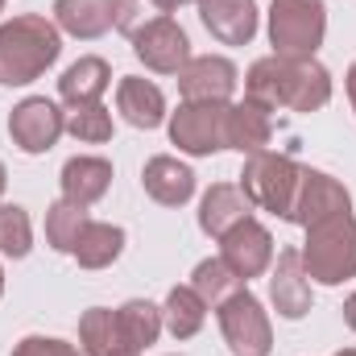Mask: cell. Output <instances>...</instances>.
<instances>
[{
	"label": "cell",
	"instance_id": "16",
	"mask_svg": "<svg viewBox=\"0 0 356 356\" xmlns=\"http://www.w3.org/2000/svg\"><path fill=\"white\" fill-rule=\"evenodd\" d=\"M253 216V203H249V195L241 191V186H232V182H216L207 195H203V203H199V228L207 232V236H224V232H232L236 224H245Z\"/></svg>",
	"mask_w": 356,
	"mask_h": 356
},
{
	"label": "cell",
	"instance_id": "4",
	"mask_svg": "<svg viewBox=\"0 0 356 356\" xmlns=\"http://www.w3.org/2000/svg\"><path fill=\"white\" fill-rule=\"evenodd\" d=\"M327 38V4L323 0H273L269 4V42L273 54L315 58Z\"/></svg>",
	"mask_w": 356,
	"mask_h": 356
},
{
	"label": "cell",
	"instance_id": "22",
	"mask_svg": "<svg viewBox=\"0 0 356 356\" xmlns=\"http://www.w3.org/2000/svg\"><path fill=\"white\" fill-rule=\"evenodd\" d=\"M116 327H120V340L129 353H145L149 344H158L162 336V307L145 302V298H129L124 307H116Z\"/></svg>",
	"mask_w": 356,
	"mask_h": 356
},
{
	"label": "cell",
	"instance_id": "2",
	"mask_svg": "<svg viewBox=\"0 0 356 356\" xmlns=\"http://www.w3.org/2000/svg\"><path fill=\"white\" fill-rule=\"evenodd\" d=\"M63 54V29L38 13H21L0 25V83L25 88L42 79Z\"/></svg>",
	"mask_w": 356,
	"mask_h": 356
},
{
	"label": "cell",
	"instance_id": "10",
	"mask_svg": "<svg viewBox=\"0 0 356 356\" xmlns=\"http://www.w3.org/2000/svg\"><path fill=\"white\" fill-rule=\"evenodd\" d=\"M133 54L158 75H178L191 63V42L175 17H158L133 38Z\"/></svg>",
	"mask_w": 356,
	"mask_h": 356
},
{
	"label": "cell",
	"instance_id": "26",
	"mask_svg": "<svg viewBox=\"0 0 356 356\" xmlns=\"http://www.w3.org/2000/svg\"><path fill=\"white\" fill-rule=\"evenodd\" d=\"M191 286H195V294H199L207 307H220V302H228L236 290H245V277H236L224 257H207V261L195 266Z\"/></svg>",
	"mask_w": 356,
	"mask_h": 356
},
{
	"label": "cell",
	"instance_id": "17",
	"mask_svg": "<svg viewBox=\"0 0 356 356\" xmlns=\"http://www.w3.org/2000/svg\"><path fill=\"white\" fill-rule=\"evenodd\" d=\"M116 108L133 129H158L166 120V95L158 83L141 79V75H124L116 83Z\"/></svg>",
	"mask_w": 356,
	"mask_h": 356
},
{
	"label": "cell",
	"instance_id": "7",
	"mask_svg": "<svg viewBox=\"0 0 356 356\" xmlns=\"http://www.w3.org/2000/svg\"><path fill=\"white\" fill-rule=\"evenodd\" d=\"M220 311V332H224V344L236 356H269L273 348V327H269V315L261 307L257 294L249 290H236L228 302L216 307Z\"/></svg>",
	"mask_w": 356,
	"mask_h": 356
},
{
	"label": "cell",
	"instance_id": "15",
	"mask_svg": "<svg viewBox=\"0 0 356 356\" xmlns=\"http://www.w3.org/2000/svg\"><path fill=\"white\" fill-rule=\"evenodd\" d=\"M141 186H145V195H149L154 203H162V207H182V203L195 195V170H191L186 162L170 158V154H158V158L145 162Z\"/></svg>",
	"mask_w": 356,
	"mask_h": 356
},
{
	"label": "cell",
	"instance_id": "23",
	"mask_svg": "<svg viewBox=\"0 0 356 356\" xmlns=\"http://www.w3.org/2000/svg\"><path fill=\"white\" fill-rule=\"evenodd\" d=\"M120 253H124V228L99 224V220H88V228L79 232V241L71 249V257L83 269H108Z\"/></svg>",
	"mask_w": 356,
	"mask_h": 356
},
{
	"label": "cell",
	"instance_id": "18",
	"mask_svg": "<svg viewBox=\"0 0 356 356\" xmlns=\"http://www.w3.org/2000/svg\"><path fill=\"white\" fill-rule=\"evenodd\" d=\"M63 199H71V203H79V207H91V203H99L104 195H108V186H112V162L108 158H88V154H79V158H71L67 166H63Z\"/></svg>",
	"mask_w": 356,
	"mask_h": 356
},
{
	"label": "cell",
	"instance_id": "5",
	"mask_svg": "<svg viewBox=\"0 0 356 356\" xmlns=\"http://www.w3.org/2000/svg\"><path fill=\"white\" fill-rule=\"evenodd\" d=\"M298 175L302 166L290 158V154H249L245 158V170H241V191L249 195L253 207H266L273 216H290V203H294V191H298Z\"/></svg>",
	"mask_w": 356,
	"mask_h": 356
},
{
	"label": "cell",
	"instance_id": "20",
	"mask_svg": "<svg viewBox=\"0 0 356 356\" xmlns=\"http://www.w3.org/2000/svg\"><path fill=\"white\" fill-rule=\"evenodd\" d=\"M108 83H112V67H108L99 54H83L79 63H71V67L63 71L58 95H63L71 108H79V104H99V95L108 91Z\"/></svg>",
	"mask_w": 356,
	"mask_h": 356
},
{
	"label": "cell",
	"instance_id": "32",
	"mask_svg": "<svg viewBox=\"0 0 356 356\" xmlns=\"http://www.w3.org/2000/svg\"><path fill=\"white\" fill-rule=\"evenodd\" d=\"M344 323L356 332V294H348V302H344Z\"/></svg>",
	"mask_w": 356,
	"mask_h": 356
},
{
	"label": "cell",
	"instance_id": "21",
	"mask_svg": "<svg viewBox=\"0 0 356 356\" xmlns=\"http://www.w3.org/2000/svg\"><path fill=\"white\" fill-rule=\"evenodd\" d=\"M273 137V120H269V108L245 99V104H232L228 108V149H241L245 158L249 154H261Z\"/></svg>",
	"mask_w": 356,
	"mask_h": 356
},
{
	"label": "cell",
	"instance_id": "29",
	"mask_svg": "<svg viewBox=\"0 0 356 356\" xmlns=\"http://www.w3.org/2000/svg\"><path fill=\"white\" fill-rule=\"evenodd\" d=\"M67 133H71L75 141L104 145V141H112V112H108L104 104H79V108H71V116H67Z\"/></svg>",
	"mask_w": 356,
	"mask_h": 356
},
{
	"label": "cell",
	"instance_id": "12",
	"mask_svg": "<svg viewBox=\"0 0 356 356\" xmlns=\"http://www.w3.org/2000/svg\"><path fill=\"white\" fill-rule=\"evenodd\" d=\"M220 257L228 261V269L236 277H261L269 266H273V236H269L266 224H257L253 216L245 224H236L232 232L220 236Z\"/></svg>",
	"mask_w": 356,
	"mask_h": 356
},
{
	"label": "cell",
	"instance_id": "6",
	"mask_svg": "<svg viewBox=\"0 0 356 356\" xmlns=\"http://www.w3.org/2000/svg\"><path fill=\"white\" fill-rule=\"evenodd\" d=\"M228 108L232 104H191L182 99L170 116V141L191 158H211L228 149Z\"/></svg>",
	"mask_w": 356,
	"mask_h": 356
},
{
	"label": "cell",
	"instance_id": "34",
	"mask_svg": "<svg viewBox=\"0 0 356 356\" xmlns=\"http://www.w3.org/2000/svg\"><path fill=\"white\" fill-rule=\"evenodd\" d=\"M162 13H175V8H182V4H199V0H154Z\"/></svg>",
	"mask_w": 356,
	"mask_h": 356
},
{
	"label": "cell",
	"instance_id": "37",
	"mask_svg": "<svg viewBox=\"0 0 356 356\" xmlns=\"http://www.w3.org/2000/svg\"><path fill=\"white\" fill-rule=\"evenodd\" d=\"M0 294H4V269H0Z\"/></svg>",
	"mask_w": 356,
	"mask_h": 356
},
{
	"label": "cell",
	"instance_id": "24",
	"mask_svg": "<svg viewBox=\"0 0 356 356\" xmlns=\"http://www.w3.org/2000/svg\"><path fill=\"white\" fill-rule=\"evenodd\" d=\"M207 311H211V307L195 294V286H175V290L166 294L162 323H166V332H170L175 340H191V336H199V332H203Z\"/></svg>",
	"mask_w": 356,
	"mask_h": 356
},
{
	"label": "cell",
	"instance_id": "31",
	"mask_svg": "<svg viewBox=\"0 0 356 356\" xmlns=\"http://www.w3.org/2000/svg\"><path fill=\"white\" fill-rule=\"evenodd\" d=\"M13 356H83L75 344H67V340H54V336H25Z\"/></svg>",
	"mask_w": 356,
	"mask_h": 356
},
{
	"label": "cell",
	"instance_id": "33",
	"mask_svg": "<svg viewBox=\"0 0 356 356\" xmlns=\"http://www.w3.org/2000/svg\"><path fill=\"white\" fill-rule=\"evenodd\" d=\"M344 88H348V99H353V112H356V63L348 67V79H344Z\"/></svg>",
	"mask_w": 356,
	"mask_h": 356
},
{
	"label": "cell",
	"instance_id": "13",
	"mask_svg": "<svg viewBox=\"0 0 356 356\" xmlns=\"http://www.w3.org/2000/svg\"><path fill=\"white\" fill-rule=\"evenodd\" d=\"M269 302L282 319H302L311 311V277L302 269L298 249H282L269 273Z\"/></svg>",
	"mask_w": 356,
	"mask_h": 356
},
{
	"label": "cell",
	"instance_id": "1",
	"mask_svg": "<svg viewBox=\"0 0 356 356\" xmlns=\"http://www.w3.org/2000/svg\"><path fill=\"white\" fill-rule=\"evenodd\" d=\"M245 99L261 104L269 112H319L332 99V75L315 58H286L269 54L257 58L245 75Z\"/></svg>",
	"mask_w": 356,
	"mask_h": 356
},
{
	"label": "cell",
	"instance_id": "36",
	"mask_svg": "<svg viewBox=\"0 0 356 356\" xmlns=\"http://www.w3.org/2000/svg\"><path fill=\"white\" fill-rule=\"evenodd\" d=\"M336 356H356V348H340V353H336Z\"/></svg>",
	"mask_w": 356,
	"mask_h": 356
},
{
	"label": "cell",
	"instance_id": "25",
	"mask_svg": "<svg viewBox=\"0 0 356 356\" xmlns=\"http://www.w3.org/2000/svg\"><path fill=\"white\" fill-rule=\"evenodd\" d=\"M79 344H83V356L129 353L124 340H120V327H116V311H108V307H91V311L79 315Z\"/></svg>",
	"mask_w": 356,
	"mask_h": 356
},
{
	"label": "cell",
	"instance_id": "14",
	"mask_svg": "<svg viewBox=\"0 0 356 356\" xmlns=\"http://www.w3.org/2000/svg\"><path fill=\"white\" fill-rule=\"evenodd\" d=\"M199 17L224 46H249L257 33V0H199Z\"/></svg>",
	"mask_w": 356,
	"mask_h": 356
},
{
	"label": "cell",
	"instance_id": "39",
	"mask_svg": "<svg viewBox=\"0 0 356 356\" xmlns=\"http://www.w3.org/2000/svg\"><path fill=\"white\" fill-rule=\"evenodd\" d=\"M0 13H4V0H0Z\"/></svg>",
	"mask_w": 356,
	"mask_h": 356
},
{
	"label": "cell",
	"instance_id": "11",
	"mask_svg": "<svg viewBox=\"0 0 356 356\" xmlns=\"http://www.w3.org/2000/svg\"><path fill=\"white\" fill-rule=\"evenodd\" d=\"M241 83L236 67L220 54H199L178 71V95L191 104H228Z\"/></svg>",
	"mask_w": 356,
	"mask_h": 356
},
{
	"label": "cell",
	"instance_id": "35",
	"mask_svg": "<svg viewBox=\"0 0 356 356\" xmlns=\"http://www.w3.org/2000/svg\"><path fill=\"white\" fill-rule=\"evenodd\" d=\"M4 186H8V170H4V162H0V195H4Z\"/></svg>",
	"mask_w": 356,
	"mask_h": 356
},
{
	"label": "cell",
	"instance_id": "30",
	"mask_svg": "<svg viewBox=\"0 0 356 356\" xmlns=\"http://www.w3.org/2000/svg\"><path fill=\"white\" fill-rule=\"evenodd\" d=\"M158 17H170V13H162L154 0H112V25L124 33V38H137L149 21H158Z\"/></svg>",
	"mask_w": 356,
	"mask_h": 356
},
{
	"label": "cell",
	"instance_id": "3",
	"mask_svg": "<svg viewBox=\"0 0 356 356\" xmlns=\"http://www.w3.org/2000/svg\"><path fill=\"white\" fill-rule=\"evenodd\" d=\"M298 257H302V269L311 282L340 286V282L356 277V216L340 211L332 220L311 224Z\"/></svg>",
	"mask_w": 356,
	"mask_h": 356
},
{
	"label": "cell",
	"instance_id": "19",
	"mask_svg": "<svg viewBox=\"0 0 356 356\" xmlns=\"http://www.w3.org/2000/svg\"><path fill=\"white\" fill-rule=\"evenodd\" d=\"M54 25L79 42H95L112 29V0H54Z\"/></svg>",
	"mask_w": 356,
	"mask_h": 356
},
{
	"label": "cell",
	"instance_id": "38",
	"mask_svg": "<svg viewBox=\"0 0 356 356\" xmlns=\"http://www.w3.org/2000/svg\"><path fill=\"white\" fill-rule=\"evenodd\" d=\"M120 356H141V353H120Z\"/></svg>",
	"mask_w": 356,
	"mask_h": 356
},
{
	"label": "cell",
	"instance_id": "28",
	"mask_svg": "<svg viewBox=\"0 0 356 356\" xmlns=\"http://www.w3.org/2000/svg\"><path fill=\"white\" fill-rule=\"evenodd\" d=\"M29 249H33L29 211L17 207V203H4V207H0V253L13 257V261H21V257H29Z\"/></svg>",
	"mask_w": 356,
	"mask_h": 356
},
{
	"label": "cell",
	"instance_id": "8",
	"mask_svg": "<svg viewBox=\"0 0 356 356\" xmlns=\"http://www.w3.org/2000/svg\"><path fill=\"white\" fill-rule=\"evenodd\" d=\"M63 129H67V116L46 95H29V99H21L8 112V137H13V145L21 154H46V149H54L58 137H63Z\"/></svg>",
	"mask_w": 356,
	"mask_h": 356
},
{
	"label": "cell",
	"instance_id": "9",
	"mask_svg": "<svg viewBox=\"0 0 356 356\" xmlns=\"http://www.w3.org/2000/svg\"><path fill=\"white\" fill-rule=\"evenodd\" d=\"M340 211H353V195H348V186L340 182V178L323 175V170H311V166H302V175H298V191H294V203H290V224H298V228H311V224H319V220H332V216H340Z\"/></svg>",
	"mask_w": 356,
	"mask_h": 356
},
{
	"label": "cell",
	"instance_id": "27",
	"mask_svg": "<svg viewBox=\"0 0 356 356\" xmlns=\"http://www.w3.org/2000/svg\"><path fill=\"white\" fill-rule=\"evenodd\" d=\"M88 220H91L88 207H79V203H71V199L50 203V207H46V241H50V249L71 253L75 241H79V232L88 228Z\"/></svg>",
	"mask_w": 356,
	"mask_h": 356
}]
</instances>
